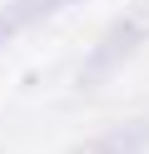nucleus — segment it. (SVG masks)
Listing matches in <instances>:
<instances>
[{
  "mask_svg": "<svg viewBox=\"0 0 149 154\" xmlns=\"http://www.w3.org/2000/svg\"><path fill=\"white\" fill-rule=\"evenodd\" d=\"M144 35H149V20H144V15H124V20H119L114 30L95 45V55H89V65H85V75H79V85H95L99 75H109V70H114V65L124 60L139 40H144Z\"/></svg>",
  "mask_w": 149,
  "mask_h": 154,
  "instance_id": "1",
  "label": "nucleus"
},
{
  "mask_svg": "<svg viewBox=\"0 0 149 154\" xmlns=\"http://www.w3.org/2000/svg\"><path fill=\"white\" fill-rule=\"evenodd\" d=\"M60 5H75V0H10L5 10H0V45H5L20 25H30V20H40V15L60 10Z\"/></svg>",
  "mask_w": 149,
  "mask_h": 154,
  "instance_id": "2",
  "label": "nucleus"
}]
</instances>
